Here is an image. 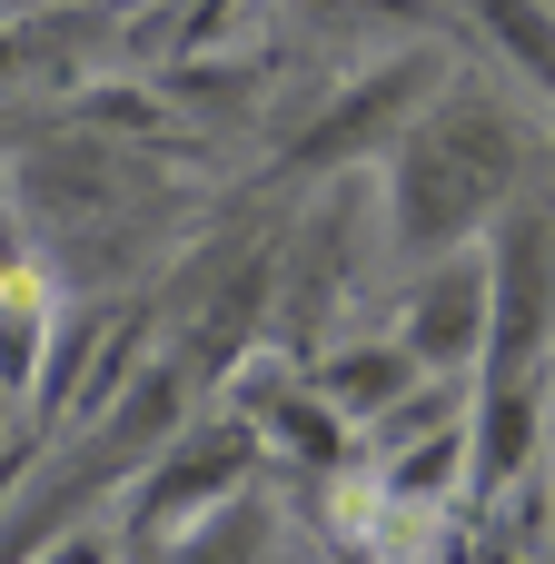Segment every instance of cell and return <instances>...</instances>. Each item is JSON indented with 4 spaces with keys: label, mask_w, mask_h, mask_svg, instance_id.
Instances as JSON below:
<instances>
[{
    "label": "cell",
    "mask_w": 555,
    "mask_h": 564,
    "mask_svg": "<svg viewBox=\"0 0 555 564\" xmlns=\"http://www.w3.org/2000/svg\"><path fill=\"white\" fill-rule=\"evenodd\" d=\"M546 119L516 79H497L487 59H457L447 89L427 99V119L377 159V208H387V258L437 268L457 248H487V228L546 188Z\"/></svg>",
    "instance_id": "obj_1"
},
{
    "label": "cell",
    "mask_w": 555,
    "mask_h": 564,
    "mask_svg": "<svg viewBox=\"0 0 555 564\" xmlns=\"http://www.w3.org/2000/svg\"><path fill=\"white\" fill-rule=\"evenodd\" d=\"M447 69H457V50L447 40H407L397 59H377V69H357L338 99H318V119L288 139V178H357V159H387L417 119H427V99L447 89Z\"/></svg>",
    "instance_id": "obj_2"
},
{
    "label": "cell",
    "mask_w": 555,
    "mask_h": 564,
    "mask_svg": "<svg viewBox=\"0 0 555 564\" xmlns=\"http://www.w3.org/2000/svg\"><path fill=\"white\" fill-rule=\"evenodd\" d=\"M248 456H258V426H248V416H209V426H189V436L129 486V506H119V545L149 555V545H179V535H199L209 516H228V506L248 496Z\"/></svg>",
    "instance_id": "obj_3"
},
{
    "label": "cell",
    "mask_w": 555,
    "mask_h": 564,
    "mask_svg": "<svg viewBox=\"0 0 555 564\" xmlns=\"http://www.w3.org/2000/svg\"><path fill=\"white\" fill-rule=\"evenodd\" d=\"M487 327H497V297H487V248H457L437 268H417L397 288V347L427 367V377H477L487 367Z\"/></svg>",
    "instance_id": "obj_4"
},
{
    "label": "cell",
    "mask_w": 555,
    "mask_h": 564,
    "mask_svg": "<svg viewBox=\"0 0 555 564\" xmlns=\"http://www.w3.org/2000/svg\"><path fill=\"white\" fill-rule=\"evenodd\" d=\"M447 30H467L497 79L555 109V0H447Z\"/></svg>",
    "instance_id": "obj_5"
},
{
    "label": "cell",
    "mask_w": 555,
    "mask_h": 564,
    "mask_svg": "<svg viewBox=\"0 0 555 564\" xmlns=\"http://www.w3.org/2000/svg\"><path fill=\"white\" fill-rule=\"evenodd\" d=\"M50 347H60V288L30 248L0 238V397H40Z\"/></svg>",
    "instance_id": "obj_6"
},
{
    "label": "cell",
    "mask_w": 555,
    "mask_h": 564,
    "mask_svg": "<svg viewBox=\"0 0 555 564\" xmlns=\"http://www.w3.org/2000/svg\"><path fill=\"white\" fill-rule=\"evenodd\" d=\"M417 377H427V367L397 347V327H387V337H328V347L308 357V387H318V397H328L357 436H367V426H377V416H387Z\"/></svg>",
    "instance_id": "obj_7"
},
{
    "label": "cell",
    "mask_w": 555,
    "mask_h": 564,
    "mask_svg": "<svg viewBox=\"0 0 555 564\" xmlns=\"http://www.w3.org/2000/svg\"><path fill=\"white\" fill-rule=\"evenodd\" d=\"M30 564H129V545H119V525H70L60 545H40Z\"/></svg>",
    "instance_id": "obj_8"
},
{
    "label": "cell",
    "mask_w": 555,
    "mask_h": 564,
    "mask_svg": "<svg viewBox=\"0 0 555 564\" xmlns=\"http://www.w3.org/2000/svg\"><path fill=\"white\" fill-rule=\"evenodd\" d=\"M546 169H555V109H546Z\"/></svg>",
    "instance_id": "obj_9"
}]
</instances>
